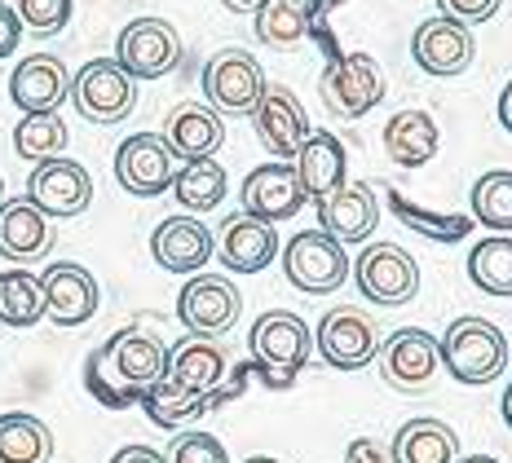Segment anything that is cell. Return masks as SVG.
Wrapping results in <instances>:
<instances>
[{"label": "cell", "mask_w": 512, "mask_h": 463, "mask_svg": "<svg viewBox=\"0 0 512 463\" xmlns=\"http://www.w3.org/2000/svg\"><path fill=\"white\" fill-rule=\"evenodd\" d=\"M283 274L296 292L305 296H332L349 278V256L345 243H336L323 230H301L283 247Z\"/></svg>", "instance_id": "obj_6"}, {"label": "cell", "mask_w": 512, "mask_h": 463, "mask_svg": "<svg viewBox=\"0 0 512 463\" xmlns=\"http://www.w3.org/2000/svg\"><path fill=\"white\" fill-rule=\"evenodd\" d=\"M389 212L407 225L411 234H424V239H437V243H460L477 225L468 212H429V208H420V203H411L407 195H398V190H389Z\"/></svg>", "instance_id": "obj_33"}, {"label": "cell", "mask_w": 512, "mask_h": 463, "mask_svg": "<svg viewBox=\"0 0 512 463\" xmlns=\"http://www.w3.org/2000/svg\"><path fill=\"white\" fill-rule=\"evenodd\" d=\"M27 199L45 212L49 221H71L93 203V177L89 168L67 155H53L45 164L31 168L27 177Z\"/></svg>", "instance_id": "obj_13"}, {"label": "cell", "mask_w": 512, "mask_h": 463, "mask_svg": "<svg viewBox=\"0 0 512 463\" xmlns=\"http://www.w3.org/2000/svg\"><path fill=\"white\" fill-rule=\"evenodd\" d=\"M0 5H5V0H0Z\"/></svg>", "instance_id": "obj_51"}, {"label": "cell", "mask_w": 512, "mask_h": 463, "mask_svg": "<svg viewBox=\"0 0 512 463\" xmlns=\"http://www.w3.org/2000/svg\"><path fill=\"white\" fill-rule=\"evenodd\" d=\"M389 459L393 463H455L460 459V437L442 419H407L393 433Z\"/></svg>", "instance_id": "obj_28"}, {"label": "cell", "mask_w": 512, "mask_h": 463, "mask_svg": "<svg viewBox=\"0 0 512 463\" xmlns=\"http://www.w3.org/2000/svg\"><path fill=\"white\" fill-rule=\"evenodd\" d=\"M243 314V296L226 274H195L177 296V322L190 336L221 340Z\"/></svg>", "instance_id": "obj_10"}, {"label": "cell", "mask_w": 512, "mask_h": 463, "mask_svg": "<svg viewBox=\"0 0 512 463\" xmlns=\"http://www.w3.org/2000/svg\"><path fill=\"white\" fill-rule=\"evenodd\" d=\"M243 463H279V459H270V455H256V459H243Z\"/></svg>", "instance_id": "obj_49"}, {"label": "cell", "mask_w": 512, "mask_h": 463, "mask_svg": "<svg viewBox=\"0 0 512 463\" xmlns=\"http://www.w3.org/2000/svg\"><path fill=\"white\" fill-rule=\"evenodd\" d=\"M318 98L336 120H358L384 98V71L371 53H336L318 75Z\"/></svg>", "instance_id": "obj_5"}, {"label": "cell", "mask_w": 512, "mask_h": 463, "mask_svg": "<svg viewBox=\"0 0 512 463\" xmlns=\"http://www.w3.org/2000/svg\"><path fill=\"white\" fill-rule=\"evenodd\" d=\"M354 283L367 305H411L420 292V269L415 256L398 243H367L354 261Z\"/></svg>", "instance_id": "obj_9"}, {"label": "cell", "mask_w": 512, "mask_h": 463, "mask_svg": "<svg viewBox=\"0 0 512 463\" xmlns=\"http://www.w3.org/2000/svg\"><path fill=\"white\" fill-rule=\"evenodd\" d=\"M212 252H217V239L199 217H168L151 234V256L168 274H195L212 261Z\"/></svg>", "instance_id": "obj_20"}, {"label": "cell", "mask_w": 512, "mask_h": 463, "mask_svg": "<svg viewBox=\"0 0 512 463\" xmlns=\"http://www.w3.org/2000/svg\"><path fill=\"white\" fill-rule=\"evenodd\" d=\"M252 18H256V40L270 49H296L314 27L301 0H265Z\"/></svg>", "instance_id": "obj_36"}, {"label": "cell", "mask_w": 512, "mask_h": 463, "mask_svg": "<svg viewBox=\"0 0 512 463\" xmlns=\"http://www.w3.org/2000/svg\"><path fill=\"white\" fill-rule=\"evenodd\" d=\"M177 168H181V159L168 150V142L159 133H133L115 150V181L133 199H159L173 186Z\"/></svg>", "instance_id": "obj_12"}, {"label": "cell", "mask_w": 512, "mask_h": 463, "mask_svg": "<svg viewBox=\"0 0 512 463\" xmlns=\"http://www.w3.org/2000/svg\"><path fill=\"white\" fill-rule=\"evenodd\" d=\"M71 0H18L14 14L23 31H36V36H53V31H62L71 23Z\"/></svg>", "instance_id": "obj_38"}, {"label": "cell", "mask_w": 512, "mask_h": 463, "mask_svg": "<svg viewBox=\"0 0 512 463\" xmlns=\"http://www.w3.org/2000/svg\"><path fill=\"white\" fill-rule=\"evenodd\" d=\"M345 463H393V459H389V450H384L376 437H358V441H349Z\"/></svg>", "instance_id": "obj_41"}, {"label": "cell", "mask_w": 512, "mask_h": 463, "mask_svg": "<svg viewBox=\"0 0 512 463\" xmlns=\"http://www.w3.org/2000/svg\"><path fill=\"white\" fill-rule=\"evenodd\" d=\"M0 199H5V181H0Z\"/></svg>", "instance_id": "obj_50"}, {"label": "cell", "mask_w": 512, "mask_h": 463, "mask_svg": "<svg viewBox=\"0 0 512 463\" xmlns=\"http://www.w3.org/2000/svg\"><path fill=\"white\" fill-rule=\"evenodd\" d=\"M159 137H164L168 150H173L181 164H190V159H212L221 150V142H226V120H221L208 102H181L168 111Z\"/></svg>", "instance_id": "obj_21"}, {"label": "cell", "mask_w": 512, "mask_h": 463, "mask_svg": "<svg viewBox=\"0 0 512 463\" xmlns=\"http://www.w3.org/2000/svg\"><path fill=\"white\" fill-rule=\"evenodd\" d=\"M45 287V318H53L58 327H84L98 314V278L76 261H58L40 274Z\"/></svg>", "instance_id": "obj_19"}, {"label": "cell", "mask_w": 512, "mask_h": 463, "mask_svg": "<svg viewBox=\"0 0 512 463\" xmlns=\"http://www.w3.org/2000/svg\"><path fill=\"white\" fill-rule=\"evenodd\" d=\"M296 177H301V190L305 199H327L332 190H340L349 181V155H345V142H340L336 133H327V128H318V133L305 137V146L296 150L292 159Z\"/></svg>", "instance_id": "obj_25"}, {"label": "cell", "mask_w": 512, "mask_h": 463, "mask_svg": "<svg viewBox=\"0 0 512 463\" xmlns=\"http://www.w3.org/2000/svg\"><path fill=\"white\" fill-rule=\"evenodd\" d=\"M380 375L393 393H429L442 371V349L437 336H429L424 327H398L389 340H380Z\"/></svg>", "instance_id": "obj_8"}, {"label": "cell", "mask_w": 512, "mask_h": 463, "mask_svg": "<svg viewBox=\"0 0 512 463\" xmlns=\"http://www.w3.org/2000/svg\"><path fill=\"white\" fill-rule=\"evenodd\" d=\"M53 459V433L45 419L27 411L0 415V463H49Z\"/></svg>", "instance_id": "obj_30"}, {"label": "cell", "mask_w": 512, "mask_h": 463, "mask_svg": "<svg viewBox=\"0 0 512 463\" xmlns=\"http://www.w3.org/2000/svg\"><path fill=\"white\" fill-rule=\"evenodd\" d=\"M499 124L512 133V80L504 84V93H499Z\"/></svg>", "instance_id": "obj_44"}, {"label": "cell", "mask_w": 512, "mask_h": 463, "mask_svg": "<svg viewBox=\"0 0 512 463\" xmlns=\"http://www.w3.org/2000/svg\"><path fill=\"white\" fill-rule=\"evenodd\" d=\"M106 463H168V455H159L151 446H120Z\"/></svg>", "instance_id": "obj_43"}, {"label": "cell", "mask_w": 512, "mask_h": 463, "mask_svg": "<svg viewBox=\"0 0 512 463\" xmlns=\"http://www.w3.org/2000/svg\"><path fill=\"white\" fill-rule=\"evenodd\" d=\"M301 5H305L309 23H314V18H318V14H323V9H327V5H336V0H301Z\"/></svg>", "instance_id": "obj_46"}, {"label": "cell", "mask_w": 512, "mask_h": 463, "mask_svg": "<svg viewBox=\"0 0 512 463\" xmlns=\"http://www.w3.org/2000/svg\"><path fill=\"white\" fill-rule=\"evenodd\" d=\"M252 128L274 159H296V150H301L305 137L314 133L301 98H296L292 89H283V84H265L261 102L252 106Z\"/></svg>", "instance_id": "obj_16"}, {"label": "cell", "mask_w": 512, "mask_h": 463, "mask_svg": "<svg viewBox=\"0 0 512 463\" xmlns=\"http://www.w3.org/2000/svg\"><path fill=\"white\" fill-rule=\"evenodd\" d=\"M248 349H252V366L270 384H292L305 371L309 353H314V331L305 327L301 314L270 309V314H261L252 322Z\"/></svg>", "instance_id": "obj_3"}, {"label": "cell", "mask_w": 512, "mask_h": 463, "mask_svg": "<svg viewBox=\"0 0 512 463\" xmlns=\"http://www.w3.org/2000/svg\"><path fill=\"white\" fill-rule=\"evenodd\" d=\"M221 397H226V393H190V389H181V384H173L164 375V380L151 384V389L142 393V406H146V415H151V424L173 428V433H177V428L195 424L199 415H208Z\"/></svg>", "instance_id": "obj_29"}, {"label": "cell", "mask_w": 512, "mask_h": 463, "mask_svg": "<svg viewBox=\"0 0 512 463\" xmlns=\"http://www.w3.org/2000/svg\"><path fill=\"white\" fill-rule=\"evenodd\" d=\"M71 93V75L58 58L49 53H31L14 67L9 75V98L23 115H45V111H58Z\"/></svg>", "instance_id": "obj_22"}, {"label": "cell", "mask_w": 512, "mask_h": 463, "mask_svg": "<svg viewBox=\"0 0 512 463\" xmlns=\"http://www.w3.org/2000/svg\"><path fill=\"white\" fill-rule=\"evenodd\" d=\"M314 344H318V358L332 366V371H362L380 353V327L367 309L336 305L318 318Z\"/></svg>", "instance_id": "obj_7"}, {"label": "cell", "mask_w": 512, "mask_h": 463, "mask_svg": "<svg viewBox=\"0 0 512 463\" xmlns=\"http://www.w3.org/2000/svg\"><path fill=\"white\" fill-rule=\"evenodd\" d=\"M14 150L27 164H45V159L62 155V150H67V124H62V115L58 111L23 115L14 128Z\"/></svg>", "instance_id": "obj_37"}, {"label": "cell", "mask_w": 512, "mask_h": 463, "mask_svg": "<svg viewBox=\"0 0 512 463\" xmlns=\"http://www.w3.org/2000/svg\"><path fill=\"white\" fill-rule=\"evenodd\" d=\"M239 203L243 212L256 221H270L279 225L287 217L305 208V190H301V177H296L292 164H261L243 177V190H239Z\"/></svg>", "instance_id": "obj_17"}, {"label": "cell", "mask_w": 512, "mask_h": 463, "mask_svg": "<svg viewBox=\"0 0 512 463\" xmlns=\"http://www.w3.org/2000/svg\"><path fill=\"white\" fill-rule=\"evenodd\" d=\"M221 5H226L230 14H256V9H261L265 0H221Z\"/></svg>", "instance_id": "obj_45"}, {"label": "cell", "mask_w": 512, "mask_h": 463, "mask_svg": "<svg viewBox=\"0 0 512 463\" xmlns=\"http://www.w3.org/2000/svg\"><path fill=\"white\" fill-rule=\"evenodd\" d=\"M314 208H318V230L332 234L336 243H367L380 225V199L367 181H345L327 199H318Z\"/></svg>", "instance_id": "obj_18"}, {"label": "cell", "mask_w": 512, "mask_h": 463, "mask_svg": "<svg viewBox=\"0 0 512 463\" xmlns=\"http://www.w3.org/2000/svg\"><path fill=\"white\" fill-rule=\"evenodd\" d=\"M499 5H504V0H437V9H442L446 18H455V23H464V27L490 23V18L499 14Z\"/></svg>", "instance_id": "obj_40"}, {"label": "cell", "mask_w": 512, "mask_h": 463, "mask_svg": "<svg viewBox=\"0 0 512 463\" xmlns=\"http://www.w3.org/2000/svg\"><path fill=\"white\" fill-rule=\"evenodd\" d=\"M468 278L477 292L508 300L512 296V234H486L468 252Z\"/></svg>", "instance_id": "obj_32"}, {"label": "cell", "mask_w": 512, "mask_h": 463, "mask_svg": "<svg viewBox=\"0 0 512 463\" xmlns=\"http://www.w3.org/2000/svg\"><path fill=\"white\" fill-rule=\"evenodd\" d=\"M168 375V349L164 340L151 336L142 327H128L120 336H111L98 353L89 358V380L106 402H128L142 397L151 384Z\"/></svg>", "instance_id": "obj_1"}, {"label": "cell", "mask_w": 512, "mask_h": 463, "mask_svg": "<svg viewBox=\"0 0 512 463\" xmlns=\"http://www.w3.org/2000/svg\"><path fill=\"white\" fill-rule=\"evenodd\" d=\"M455 463H499V459H490V455H473V459H455Z\"/></svg>", "instance_id": "obj_48"}, {"label": "cell", "mask_w": 512, "mask_h": 463, "mask_svg": "<svg viewBox=\"0 0 512 463\" xmlns=\"http://www.w3.org/2000/svg\"><path fill=\"white\" fill-rule=\"evenodd\" d=\"M45 318V287L31 269H5L0 274V322L5 327H36Z\"/></svg>", "instance_id": "obj_34"}, {"label": "cell", "mask_w": 512, "mask_h": 463, "mask_svg": "<svg viewBox=\"0 0 512 463\" xmlns=\"http://www.w3.org/2000/svg\"><path fill=\"white\" fill-rule=\"evenodd\" d=\"M168 463H230V455L212 433H177Z\"/></svg>", "instance_id": "obj_39"}, {"label": "cell", "mask_w": 512, "mask_h": 463, "mask_svg": "<svg viewBox=\"0 0 512 463\" xmlns=\"http://www.w3.org/2000/svg\"><path fill=\"white\" fill-rule=\"evenodd\" d=\"M265 93V71L248 49H221L204 67V98L217 115H252Z\"/></svg>", "instance_id": "obj_11"}, {"label": "cell", "mask_w": 512, "mask_h": 463, "mask_svg": "<svg viewBox=\"0 0 512 463\" xmlns=\"http://www.w3.org/2000/svg\"><path fill=\"white\" fill-rule=\"evenodd\" d=\"M499 411H504V424L512 428V384H508V393H504V402H499Z\"/></svg>", "instance_id": "obj_47"}, {"label": "cell", "mask_w": 512, "mask_h": 463, "mask_svg": "<svg viewBox=\"0 0 512 463\" xmlns=\"http://www.w3.org/2000/svg\"><path fill=\"white\" fill-rule=\"evenodd\" d=\"M437 349H442V371L460 384H490L508 366V336L477 314L455 318Z\"/></svg>", "instance_id": "obj_2"}, {"label": "cell", "mask_w": 512, "mask_h": 463, "mask_svg": "<svg viewBox=\"0 0 512 463\" xmlns=\"http://www.w3.org/2000/svg\"><path fill=\"white\" fill-rule=\"evenodd\" d=\"M168 380L190 393H221V380H226V349L204 336L181 340L177 349H168Z\"/></svg>", "instance_id": "obj_27"}, {"label": "cell", "mask_w": 512, "mask_h": 463, "mask_svg": "<svg viewBox=\"0 0 512 463\" xmlns=\"http://www.w3.org/2000/svg\"><path fill=\"white\" fill-rule=\"evenodd\" d=\"M468 217L486 225L490 234H512V172L495 168L473 181V208Z\"/></svg>", "instance_id": "obj_35"}, {"label": "cell", "mask_w": 512, "mask_h": 463, "mask_svg": "<svg viewBox=\"0 0 512 463\" xmlns=\"http://www.w3.org/2000/svg\"><path fill=\"white\" fill-rule=\"evenodd\" d=\"M67 98H71V106H76L80 120L111 128V124H120V120L133 115L137 80L115 58H93V62H84V67L71 75V93H67Z\"/></svg>", "instance_id": "obj_4"}, {"label": "cell", "mask_w": 512, "mask_h": 463, "mask_svg": "<svg viewBox=\"0 0 512 463\" xmlns=\"http://www.w3.org/2000/svg\"><path fill=\"white\" fill-rule=\"evenodd\" d=\"M226 168L217 164V159H190V164L177 168L173 177V199L181 203V208L190 212V217H199V212H212L221 199H226Z\"/></svg>", "instance_id": "obj_31"}, {"label": "cell", "mask_w": 512, "mask_h": 463, "mask_svg": "<svg viewBox=\"0 0 512 463\" xmlns=\"http://www.w3.org/2000/svg\"><path fill=\"white\" fill-rule=\"evenodd\" d=\"M53 221L31 199H0V256L14 265H31L49 256Z\"/></svg>", "instance_id": "obj_23"}, {"label": "cell", "mask_w": 512, "mask_h": 463, "mask_svg": "<svg viewBox=\"0 0 512 463\" xmlns=\"http://www.w3.org/2000/svg\"><path fill=\"white\" fill-rule=\"evenodd\" d=\"M115 62L133 80H164L181 62V36L164 18H133L115 40Z\"/></svg>", "instance_id": "obj_14"}, {"label": "cell", "mask_w": 512, "mask_h": 463, "mask_svg": "<svg viewBox=\"0 0 512 463\" xmlns=\"http://www.w3.org/2000/svg\"><path fill=\"white\" fill-rule=\"evenodd\" d=\"M384 150L398 168H424L442 150V128L429 111H398L384 124Z\"/></svg>", "instance_id": "obj_26"}, {"label": "cell", "mask_w": 512, "mask_h": 463, "mask_svg": "<svg viewBox=\"0 0 512 463\" xmlns=\"http://www.w3.org/2000/svg\"><path fill=\"white\" fill-rule=\"evenodd\" d=\"M217 256L234 274H261L279 256V234H274L270 221H256L248 212H239L217 230Z\"/></svg>", "instance_id": "obj_24"}, {"label": "cell", "mask_w": 512, "mask_h": 463, "mask_svg": "<svg viewBox=\"0 0 512 463\" xmlns=\"http://www.w3.org/2000/svg\"><path fill=\"white\" fill-rule=\"evenodd\" d=\"M411 58L420 71L437 75V80H455L473 67L477 58V40H473V27L455 23V18H429V23L415 27L411 36Z\"/></svg>", "instance_id": "obj_15"}, {"label": "cell", "mask_w": 512, "mask_h": 463, "mask_svg": "<svg viewBox=\"0 0 512 463\" xmlns=\"http://www.w3.org/2000/svg\"><path fill=\"white\" fill-rule=\"evenodd\" d=\"M18 40H23V23L9 5H0V58H9L18 49Z\"/></svg>", "instance_id": "obj_42"}]
</instances>
